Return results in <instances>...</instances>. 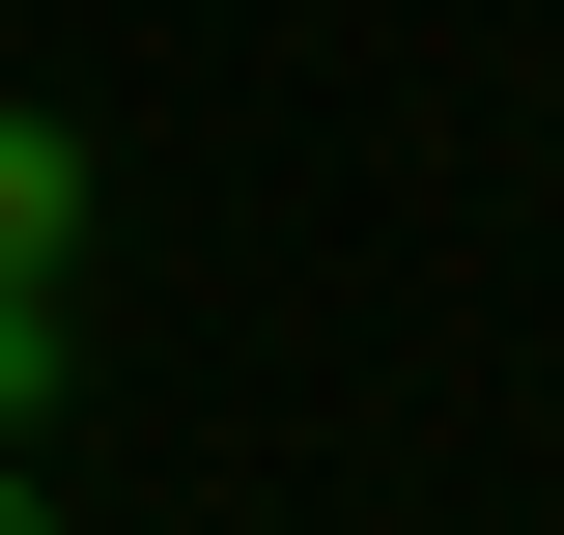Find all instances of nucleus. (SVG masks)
<instances>
[{
    "instance_id": "obj_1",
    "label": "nucleus",
    "mask_w": 564,
    "mask_h": 535,
    "mask_svg": "<svg viewBox=\"0 0 564 535\" xmlns=\"http://www.w3.org/2000/svg\"><path fill=\"white\" fill-rule=\"evenodd\" d=\"M85 254V113H0V282Z\"/></svg>"
},
{
    "instance_id": "obj_2",
    "label": "nucleus",
    "mask_w": 564,
    "mask_h": 535,
    "mask_svg": "<svg viewBox=\"0 0 564 535\" xmlns=\"http://www.w3.org/2000/svg\"><path fill=\"white\" fill-rule=\"evenodd\" d=\"M29 395H57V282H0V423H29Z\"/></svg>"
},
{
    "instance_id": "obj_3",
    "label": "nucleus",
    "mask_w": 564,
    "mask_h": 535,
    "mask_svg": "<svg viewBox=\"0 0 564 535\" xmlns=\"http://www.w3.org/2000/svg\"><path fill=\"white\" fill-rule=\"evenodd\" d=\"M0 535H29V479H0Z\"/></svg>"
}]
</instances>
